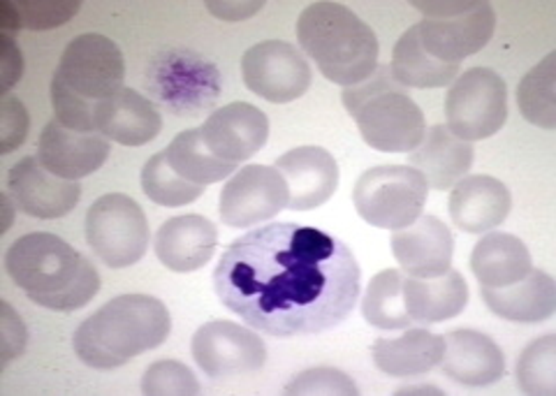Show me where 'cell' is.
<instances>
[{
    "label": "cell",
    "mask_w": 556,
    "mask_h": 396,
    "mask_svg": "<svg viewBox=\"0 0 556 396\" xmlns=\"http://www.w3.org/2000/svg\"><path fill=\"white\" fill-rule=\"evenodd\" d=\"M54 77L81 98L100 102L124 89L126 61L114 40L84 33L65 47Z\"/></svg>",
    "instance_id": "obj_11"
},
{
    "label": "cell",
    "mask_w": 556,
    "mask_h": 396,
    "mask_svg": "<svg viewBox=\"0 0 556 396\" xmlns=\"http://www.w3.org/2000/svg\"><path fill=\"white\" fill-rule=\"evenodd\" d=\"M208 10H212L218 20H228V22H239V20H249L255 12L263 10V3H208Z\"/></svg>",
    "instance_id": "obj_41"
},
{
    "label": "cell",
    "mask_w": 556,
    "mask_h": 396,
    "mask_svg": "<svg viewBox=\"0 0 556 396\" xmlns=\"http://www.w3.org/2000/svg\"><path fill=\"white\" fill-rule=\"evenodd\" d=\"M110 158V140L100 132H77L51 118L40 135L38 161L51 175L79 181Z\"/></svg>",
    "instance_id": "obj_17"
},
{
    "label": "cell",
    "mask_w": 556,
    "mask_h": 396,
    "mask_svg": "<svg viewBox=\"0 0 556 396\" xmlns=\"http://www.w3.org/2000/svg\"><path fill=\"white\" fill-rule=\"evenodd\" d=\"M392 253L408 277L437 279L452 269L455 239L441 218L427 214L392 234Z\"/></svg>",
    "instance_id": "obj_18"
},
{
    "label": "cell",
    "mask_w": 556,
    "mask_h": 396,
    "mask_svg": "<svg viewBox=\"0 0 556 396\" xmlns=\"http://www.w3.org/2000/svg\"><path fill=\"white\" fill-rule=\"evenodd\" d=\"M24 75L22 49L14 44L10 33H0V93L10 95L12 86Z\"/></svg>",
    "instance_id": "obj_40"
},
{
    "label": "cell",
    "mask_w": 556,
    "mask_h": 396,
    "mask_svg": "<svg viewBox=\"0 0 556 396\" xmlns=\"http://www.w3.org/2000/svg\"><path fill=\"white\" fill-rule=\"evenodd\" d=\"M359 285L351 246L298 222H269L237 237L214 269L218 302L274 338L334 330L353 314Z\"/></svg>",
    "instance_id": "obj_1"
},
{
    "label": "cell",
    "mask_w": 556,
    "mask_h": 396,
    "mask_svg": "<svg viewBox=\"0 0 556 396\" xmlns=\"http://www.w3.org/2000/svg\"><path fill=\"white\" fill-rule=\"evenodd\" d=\"M508 118V89L490 67H471L452 81L445 98L447 130L464 142L496 135Z\"/></svg>",
    "instance_id": "obj_9"
},
{
    "label": "cell",
    "mask_w": 556,
    "mask_h": 396,
    "mask_svg": "<svg viewBox=\"0 0 556 396\" xmlns=\"http://www.w3.org/2000/svg\"><path fill=\"white\" fill-rule=\"evenodd\" d=\"M445 353V336L433 334L425 327H406L402 336L374 341V365L392 378L422 375L441 365Z\"/></svg>",
    "instance_id": "obj_25"
},
{
    "label": "cell",
    "mask_w": 556,
    "mask_h": 396,
    "mask_svg": "<svg viewBox=\"0 0 556 396\" xmlns=\"http://www.w3.org/2000/svg\"><path fill=\"white\" fill-rule=\"evenodd\" d=\"M86 244L112 269L137 265L149 248V220L144 209L124 193L98 197L86 212Z\"/></svg>",
    "instance_id": "obj_8"
},
{
    "label": "cell",
    "mask_w": 556,
    "mask_h": 396,
    "mask_svg": "<svg viewBox=\"0 0 556 396\" xmlns=\"http://www.w3.org/2000/svg\"><path fill=\"white\" fill-rule=\"evenodd\" d=\"M298 40L320 75L345 89L367 81L378 67L374 28L341 3H311L298 20Z\"/></svg>",
    "instance_id": "obj_4"
},
{
    "label": "cell",
    "mask_w": 556,
    "mask_h": 396,
    "mask_svg": "<svg viewBox=\"0 0 556 396\" xmlns=\"http://www.w3.org/2000/svg\"><path fill=\"white\" fill-rule=\"evenodd\" d=\"M480 297L494 316L510 322H543L556 311V283L549 273L538 269L515 285L482 288Z\"/></svg>",
    "instance_id": "obj_24"
},
{
    "label": "cell",
    "mask_w": 556,
    "mask_h": 396,
    "mask_svg": "<svg viewBox=\"0 0 556 396\" xmlns=\"http://www.w3.org/2000/svg\"><path fill=\"white\" fill-rule=\"evenodd\" d=\"M241 75L247 89L274 105L302 98L313 81L311 65L298 47L283 40L253 44L241 59Z\"/></svg>",
    "instance_id": "obj_10"
},
{
    "label": "cell",
    "mask_w": 556,
    "mask_h": 396,
    "mask_svg": "<svg viewBox=\"0 0 556 396\" xmlns=\"http://www.w3.org/2000/svg\"><path fill=\"white\" fill-rule=\"evenodd\" d=\"M202 137L218 158L235 165L247 163L267 144L269 118L251 102H230L204 120Z\"/></svg>",
    "instance_id": "obj_15"
},
{
    "label": "cell",
    "mask_w": 556,
    "mask_h": 396,
    "mask_svg": "<svg viewBox=\"0 0 556 396\" xmlns=\"http://www.w3.org/2000/svg\"><path fill=\"white\" fill-rule=\"evenodd\" d=\"M8 193L20 212L38 220H54L79 204L81 186L51 175L38 158L28 156L8 171Z\"/></svg>",
    "instance_id": "obj_14"
},
{
    "label": "cell",
    "mask_w": 556,
    "mask_h": 396,
    "mask_svg": "<svg viewBox=\"0 0 556 396\" xmlns=\"http://www.w3.org/2000/svg\"><path fill=\"white\" fill-rule=\"evenodd\" d=\"M165 158L181 179L198 186L218 183L228 179L237 169L235 163L223 161L216 153H212L202 137V128L184 130L174 137L165 149Z\"/></svg>",
    "instance_id": "obj_29"
},
{
    "label": "cell",
    "mask_w": 556,
    "mask_h": 396,
    "mask_svg": "<svg viewBox=\"0 0 556 396\" xmlns=\"http://www.w3.org/2000/svg\"><path fill=\"white\" fill-rule=\"evenodd\" d=\"M172 332L167 306L149 295H121L86 318L73 348L86 367L112 371L130 359L161 348Z\"/></svg>",
    "instance_id": "obj_3"
},
{
    "label": "cell",
    "mask_w": 556,
    "mask_h": 396,
    "mask_svg": "<svg viewBox=\"0 0 556 396\" xmlns=\"http://www.w3.org/2000/svg\"><path fill=\"white\" fill-rule=\"evenodd\" d=\"M447 209L455 228L468 234H484L508 218L513 195L503 181L490 175H473L452 186Z\"/></svg>",
    "instance_id": "obj_19"
},
{
    "label": "cell",
    "mask_w": 556,
    "mask_h": 396,
    "mask_svg": "<svg viewBox=\"0 0 556 396\" xmlns=\"http://www.w3.org/2000/svg\"><path fill=\"white\" fill-rule=\"evenodd\" d=\"M51 107H54V118L61 126L77 132H98L96 128L98 102L86 100L73 89H67L59 77L51 79Z\"/></svg>",
    "instance_id": "obj_36"
},
{
    "label": "cell",
    "mask_w": 556,
    "mask_h": 396,
    "mask_svg": "<svg viewBox=\"0 0 556 396\" xmlns=\"http://www.w3.org/2000/svg\"><path fill=\"white\" fill-rule=\"evenodd\" d=\"M390 73L404 89H441L457 79L459 65L437 61L425 51L417 26L413 24L394 44Z\"/></svg>",
    "instance_id": "obj_28"
},
{
    "label": "cell",
    "mask_w": 556,
    "mask_h": 396,
    "mask_svg": "<svg viewBox=\"0 0 556 396\" xmlns=\"http://www.w3.org/2000/svg\"><path fill=\"white\" fill-rule=\"evenodd\" d=\"M429 186L410 165H378L353 188V204L364 222L380 230H402L422 216Z\"/></svg>",
    "instance_id": "obj_6"
},
{
    "label": "cell",
    "mask_w": 556,
    "mask_h": 396,
    "mask_svg": "<svg viewBox=\"0 0 556 396\" xmlns=\"http://www.w3.org/2000/svg\"><path fill=\"white\" fill-rule=\"evenodd\" d=\"M443 373L464 387H486L506 373V357L496 343L476 330H455L445 336Z\"/></svg>",
    "instance_id": "obj_21"
},
{
    "label": "cell",
    "mask_w": 556,
    "mask_h": 396,
    "mask_svg": "<svg viewBox=\"0 0 556 396\" xmlns=\"http://www.w3.org/2000/svg\"><path fill=\"white\" fill-rule=\"evenodd\" d=\"M476 151L471 142L459 140L447 126H433L425 132L420 146L408 153L410 167L420 169L433 191H450L459 179L468 177Z\"/></svg>",
    "instance_id": "obj_23"
},
{
    "label": "cell",
    "mask_w": 556,
    "mask_h": 396,
    "mask_svg": "<svg viewBox=\"0 0 556 396\" xmlns=\"http://www.w3.org/2000/svg\"><path fill=\"white\" fill-rule=\"evenodd\" d=\"M216 246L218 230L214 222L200 214H186L163 222L155 234L153 251L163 267L177 273H190L212 260Z\"/></svg>",
    "instance_id": "obj_20"
},
{
    "label": "cell",
    "mask_w": 556,
    "mask_h": 396,
    "mask_svg": "<svg viewBox=\"0 0 556 396\" xmlns=\"http://www.w3.org/2000/svg\"><path fill=\"white\" fill-rule=\"evenodd\" d=\"M517 105L529 124L556 128V54H549L525 75L517 89Z\"/></svg>",
    "instance_id": "obj_31"
},
{
    "label": "cell",
    "mask_w": 556,
    "mask_h": 396,
    "mask_svg": "<svg viewBox=\"0 0 556 396\" xmlns=\"http://www.w3.org/2000/svg\"><path fill=\"white\" fill-rule=\"evenodd\" d=\"M288 183V209L311 212L332 200L339 188V163L323 146H298L274 165Z\"/></svg>",
    "instance_id": "obj_16"
},
{
    "label": "cell",
    "mask_w": 556,
    "mask_h": 396,
    "mask_svg": "<svg viewBox=\"0 0 556 396\" xmlns=\"http://www.w3.org/2000/svg\"><path fill=\"white\" fill-rule=\"evenodd\" d=\"M96 128L110 142L124 146H144L159 137L163 116L153 102L135 89H121L96 107Z\"/></svg>",
    "instance_id": "obj_22"
},
{
    "label": "cell",
    "mask_w": 556,
    "mask_h": 396,
    "mask_svg": "<svg viewBox=\"0 0 556 396\" xmlns=\"http://www.w3.org/2000/svg\"><path fill=\"white\" fill-rule=\"evenodd\" d=\"M404 304L410 320L437 324L457 318L468 304V285L457 269L437 279L404 277Z\"/></svg>",
    "instance_id": "obj_27"
},
{
    "label": "cell",
    "mask_w": 556,
    "mask_h": 396,
    "mask_svg": "<svg viewBox=\"0 0 556 396\" xmlns=\"http://www.w3.org/2000/svg\"><path fill=\"white\" fill-rule=\"evenodd\" d=\"M422 12L417 36L425 51L443 63L459 65L464 59L492 40L496 14L490 3L464 0V3H415Z\"/></svg>",
    "instance_id": "obj_7"
},
{
    "label": "cell",
    "mask_w": 556,
    "mask_h": 396,
    "mask_svg": "<svg viewBox=\"0 0 556 396\" xmlns=\"http://www.w3.org/2000/svg\"><path fill=\"white\" fill-rule=\"evenodd\" d=\"M0 367H8L12 359L24 355L28 332L8 302L0 304Z\"/></svg>",
    "instance_id": "obj_39"
},
{
    "label": "cell",
    "mask_w": 556,
    "mask_h": 396,
    "mask_svg": "<svg viewBox=\"0 0 556 396\" xmlns=\"http://www.w3.org/2000/svg\"><path fill=\"white\" fill-rule=\"evenodd\" d=\"M517 385L525 394H556V336L547 334L525 348L517 359Z\"/></svg>",
    "instance_id": "obj_34"
},
{
    "label": "cell",
    "mask_w": 556,
    "mask_h": 396,
    "mask_svg": "<svg viewBox=\"0 0 556 396\" xmlns=\"http://www.w3.org/2000/svg\"><path fill=\"white\" fill-rule=\"evenodd\" d=\"M142 392L147 396H195L200 394V383L181 361L163 359L144 371Z\"/></svg>",
    "instance_id": "obj_35"
},
{
    "label": "cell",
    "mask_w": 556,
    "mask_h": 396,
    "mask_svg": "<svg viewBox=\"0 0 556 396\" xmlns=\"http://www.w3.org/2000/svg\"><path fill=\"white\" fill-rule=\"evenodd\" d=\"M81 10V3H73V0H56V3H10L3 0L0 3V33H10L16 28H33V30H47L56 28L65 22L73 20V16Z\"/></svg>",
    "instance_id": "obj_33"
},
{
    "label": "cell",
    "mask_w": 556,
    "mask_h": 396,
    "mask_svg": "<svg viewBox=\"0 0 556 396\" xmlns=\"http://www.w3.org/2000/svg\"><path fill=\"white\" fill-rule=\"evenodd\" d=\"M5 269L26 297L51 311H77L100 292V273L81 253L51 232H30L5 253Z\"/></svg>",
    "instance_id": "obj_2"
},
{
    "label": "cell",
    "mask_w": 556,
    "mask_h": 396,
    "mask_svg": "<svg viewBox=\"0 0 556 396\" xmlns=\"http://www.w3.org/2000/svg\"><path fill=\"white\" fill-rule=\"evenodd\" d=\"M0 200H3V206H5V226H3V232L10 228V220H12V212H10V197L8 195H0Z\"/></svg>",
    "instance_id": "obj_42"
},
{
    "label": "cell",
    "mask_w": 556,
    "mask_h": 396,
    "mask_svg": "<svg viewBox=\"0 0 556 396\" xmlns=\"http://www.w3.org/2000/svg\"><path fill=\"white\" fill-rule=\"evenodd\" d=\"M343 107L355 118L362 140L380 153H410L425 140V114L392 77L390 65H378L367 81L345 89Z\"/></svg>",
    "instance_id": "obj_5"
},
{
    "label": "cell",
    "mask_w": 556,
    "mask_h": 396,
    "mask_svg": "<svg viewBox=\"0 0 556 396\" xmlns=\"http://www.w3.org/2000/svg\"><path fill=\"white\" fill-rule=\"evenodd\" d=\"M288 183L271 165H247L223 186L218 214L225 226L243 230L288 209Z\"/></svg>",
    "instance_id": "obj_12"
},
{
    "label": "cell",
    "mask_w": 556,
    "mask_h": 396,
    "mask_svg": "<svg viewBox=\"0 0 556 396\" xmlns=\"http://www.w3.org/2000/svg\"><path fill=\"white\" fill-rule=\"evenodd\" d=\"M288 396H357L359 389L348 373L334 367H313L294 375L286 387Z\"/></svg>",
    "instance_id": "obj_37"
},
{
    "label": "cell",
    "mask_w": 556,
    "mask_h": 396,
    "mask_svg": "<svg viewBox=\"0 0 556 396\" xmlns=\"http://www.w3.org/2000/svg\"><path fill=\"white\" fill-rule=\"evenodd\" d=\"M195 365L208 375L232 378L255 373L265 367L267 346L257 332L232 320H212L202 324L190 341Z\"/></svg>",
    "instance_id": "obj_13"
},
{
    "label": "cell",
    "mask_w": 556,
    "mask_h": 396,
    "mask_svg": "<svg viewBox=\"0 0 556 396\" xmlns=\"http://www.w3.org/2000/svg\"><path fill=\"white\" fill-rule=\"evenodd\" d=\"M28 126L30 120L24 102L14 95H3L0 100V153L3 156L26 142Z\"/></svg>",
    "instance_id": "obj_38"
},
{
    "label": "cell",
    "mask_w": 556,
    "mask_h": 396,
    "mask_svg": "<svg viewBox=\"0 0 556 396\" xmlns=\"http://www.w3.org/2000/svg\"><path fill=\"white\" fill-rule=\"evenodd\" d=\"M142 191L161 206H186L202 197L204 186L190 183L174 171L165 158V151L151 156L142 167Z\"/></svg>",
    "instance_id": "obj_32"
},
{
    "label": "cell",
    "mask_w": 556,
    "mask_h": 396,
    "mask_svg": "<svg viewBox=\"0 0 556 396\" xmlns=\"http://www.w3.org/2000/svg\"><path fill=\"white\" fill-rule=\"evenodd\" d=\"M533 269L525 241L508 232H486L471 253V271L480 288H508Z\"/></svg>",
    "instance_id": "obj_26"
},
{
    "label": "cell",
    "mask_w": 556,
    "mask_h": 396,
    "mask_svg": "<svg viewBox=\"0 0 556 396\" xmlns=\"http://www.w3.org/2000/svg\"><path fill=\"white\" fill-rule=\"evenodd\" d=\"M362 318L376 330H406L410 316L404 304V273L399 269H382L369 281L362 299Z\"/></svg>",
    "instance_id": "obj_30"
}]
</instances>
